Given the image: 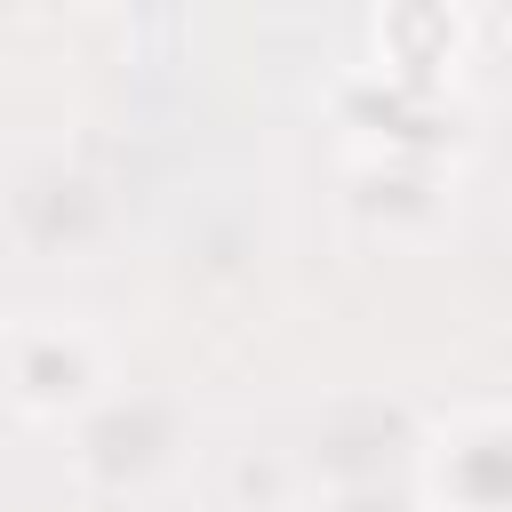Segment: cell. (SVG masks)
<instances>
[{"label": "cell", "mask_w": 512, "mask_h": 512, "mask_svg": "<svg viewBox=\"0 0 512 512\" xmlns=\"http://www.w3.org/2000/svg\"><path fill=\"white\" fill-rule=\"evenodd\" d=\"M80 384H88V352H80V344H64V336H48L40 368H24V376H16V392H24L32 408H56V400H72Z\"/></svg>", "instance_id": "cell-1"}]
</instances>
